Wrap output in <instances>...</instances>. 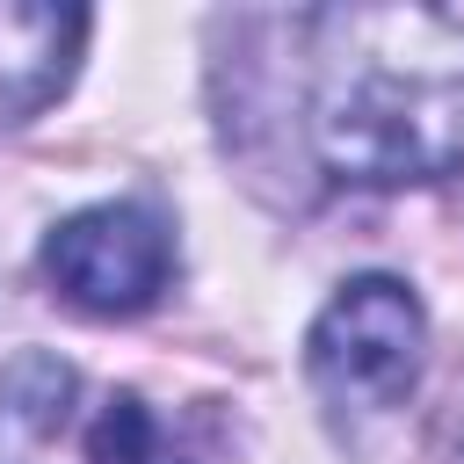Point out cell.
<instances>
[{
  "mask_svg": "<svg viewBox=\"0 0 464 464\" xmlns=\"http://www.w3.org/2000/svg\"><path fill=\"white\" fill-rule=\"evenodd\" d=\"M297 29L326 181L413 188L464 167V7H326Z\"/></svg>",
  "mask_w": 464,
  "mask_h": 464,
  "instance_id": "obj_1",
  "label": "cell"
},
{
  "mask_svg": "<svg viewBox=\"0 0 464 464\" xmlns=\"http://www.w3.org/2000/svg\"><path fill=\"white\" fill-rule=\"evenodd\" d=\"M420 370H428V312L413 283L377 268L348 276L304 334V377L341 435L392 420L420 392Z\"/></svg>",
  "mask_w": 464,
  "mask_h": 464,
  "instance_id": "obj_2",
  "label": "cell"
},
{
  "mask_svg": "<svg viewBox=\"0 0 464 464\" xmlns=\"http://www.w3.org/2000/svg\"><path fill=\"white\" fill-rule=\"evenodd\" d=\"M44 276L72 312L130 319L174 283V225L152 203H87L44 232Z\"/></svg>",
  "mask_w": 464,
  "mask_h": 464,
  "instance_id": "obj_3",
  "label": "cell"
},
{
  "mask_svg": "<svg viewBox=\"0 0 464 464\" xmlns=\"http://www.w3.org/2000/svg\"><path fill=\"white\" fill-rule=\"evenodd\" d=\"M87 7H58V0H0V130L44 116L87 51Z\"/></svg>",
  "mask_w": 464,
  "mask_h": 464,
  "instance_id": "obj_4",
  "label": "cell"
},
{
  "mask_svg": "<svg viewBox=\"0 0 464 464\" xmlns=\"http://www.w3.org/2000/svg\"><path fill=\"white\" fill-rule=\"evenodd\" d=\"M152 450H160L152 413H145L130 392H116V399L102 406L94 435H87V464H152Z\"/></svg>",
  "mask_w": 464,
  "mask_h": 464,
  "instance_id": "obj_5",
  "label": "cell"
},
{
  "mask_svg": "<svg viewBox=\"0 0 464 464\" xmlns=\"http://www.w3.org/2000/svg\"><path fill=\"white\" fill-rule=\"evenodd\" d=\"M457 442H464V413H457Z\"/></svg>",
  "mask_w": 464,
  "mask_h": 464,
  "instance_id": "obj_6",
  "label": "cell"
}]
</instances>
